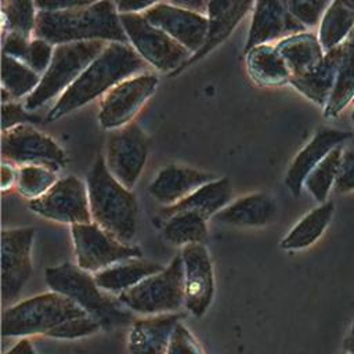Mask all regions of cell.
Returning a JSON list of instances; mask_svg holds the SVG:
<instances>
[{"label": "cell", "mask_w": 354, "mask_h": 354, "mask_svg": "<svg viewBox=\"0 0 354 354\" xmlns=\"http://www.w3.org/2000/svg\"><path fill=\"white\" fill-rule=\"evenodd\" d=\"M101 326L79 304L58 292H47L22 300L3 311L1 335L25 337L43 335L53 339H80Z\"/></svg>", "instance_id": "obj_1"}, {"label": "cell", "mask_w": 354, "mask_h": 354, "mask_svg": "<svg viewBox=\"0 0 354 354\" xmlns=\"http://www.w3.org/2000/svg\"><path fill=\"white\" fill-rule=\"evenodd\" d=\"M147 66L148 64L129 43H108L76 82L57 98L46 120H58L95 98L104 97L118 83L141 73Z\"/></svg>", "instance_id": "obj_2"}, {"label": "cell", "mask_w": 354, "mask_h": 354, "mask_svg": "<svg viewBox=\"0 0 354 354\" xmlns=\"http://www.w3.org/2000/svg\"><path fill=\"white\" fill-rule=\"evenodd\" d=\"M35 36L54 46L88 40L129 43L120 14L112 0H100L87 7L66 11H39Z\"/></svg>", "instance_id": "obj_3"}, {"label": "cell", "mask_w": 354, "mask_h": 354, "mask_svg": "<svg viewBox=\"0 0 354 354\" xmlns=\"http://www.w3.org/2000/svg\"><path fill=\"white\" fill-rule=\"evenodd\" d=\"M86 185L93 223L120 242H131L138 225L137 198L109 173L104 155L94 160Z\"/></svg>", "instance_id": "obj_4"}, {"label": "cell", "mask_w": 354, "mask_h": 354, "mask_svg": "<svg viewBox=\"0 0 354 354\" xmlns=\"http://www.w3.org/2000/svg\"><path fill=\"white\" fill-rule=\"evenodd\" d=\"M44 278L51 290L72 299L98 322L101 329L111 330L136 321L133 311L124 307L118 297L102 290L94 275L91 277L90 272L69 261L46 268Z\"/></svg>", "instance_id": "obj_5"}, {"label": "cell", "mask_w": 354, "mask_h": 354, "mask_svg": "<svg viewBox=\"0 0 354 354\" xmlns=\"http://www.w3.org/2000/svg\"><path fill=\"white\" fill-rule=\"evenodd\" d=\"M106 44L102 40H88L55 46L53 61L41 76L37 88L25 98V108L32 112L55 97L59 98L102 53Z\"/></svg>", "instance_id": "obj_6"}, {"label": "cell", "mask_w": 354, "mask_h": 354, "mask_svg": "<svg viewBox=\"0 0 354 354\" xmlns=\"http://www.w3.org/2000/svg\"><path fill=\"white\" fill-rule=\"evenodd\" d=\"M130 311L142 315L174 313L184 304V267L181 254L162 271L147 277L116 296Z\"/></svg>", "instance_id": "obj_7"}, {"label": "cell", "mask_w": 354, "mask_h": 354, "mask_svg": "<svg viewBox=\"0 0 354 354\" xmlns=\"http://www.w3.org/2000/svg\"><path fill=\"white\" fill-rule=\"evenodd\" d=\"M129 44L151 66L173 76L192 54L165 30L152 25L144 14H120Z\"/></svg>", "instance_id": "obj_8"}, {"label": "cell", "mask_w": 354, "mask_h": 354, "mask_svg": "<svg viewBox=\"0 0 354 354\" xmlns=\"http://www.w3.org/2000/svg\"><path fill=\"white\" fill-rule=\"evenodd\" d=\"M76 266L87 272H98L118 263L141 259L138 246L123 243L95 223L71 225Z\"/></svg>", "instance_id": "obj_9"}, {"label": "cell", "mask_w": 354, "mask_h": 354, "mask_svg": "<svg viewBox=\"0 0 354 354\" xmlns=\"http://www.w3.org/2000/svg\"><path fill=\"white\" fill-rule=\"evenodd\" d=\"M148 153V136L131 122L109 133L104 158L109 173L126 188L133 189L147 165Z\"/></svg>", "instance_id": "obj_10"}, {"label": "cell", "mask_w": 354, "mask_h": 354, "mask_svg": "<svg viewBox=\"0 0 354 354\" xmlns=\"http://www.w3.org/2000/svg\"><path fill=\"white\" fill-rule=\"evenodd\" d=\"M1 158L15 166L40 165L55 171L65 167L68 158L50 136L33 124H21L1 131Z\"/></svg>", "instance_id": "obj_11"}, {"label": "cell", "mask_w": 354, "mask_h": 354, "mask_svg": "<svg viewBox=\"0 0 354 354\" xmlns=\"http://www.w3.org/2000/svg\"><path fill=\"white\" fill-rule=\"evenodd\" d=\"M159 79L153 73L134 75L112 87L100 101L98 122L105 130H116L133 122L152 97Z\"/></svg>", "instance_id": "obj_12"}, {"label": "cell", "mask_w": 354, "mask_h": 354, "mask_svg": "<svg viewBox=\"0 0 354 354\" xmlns=\"http://www.w3.org/2000/svg\"><path fill=\"white\" fill-rule=\"evenodd\" d=\"M28 206L40 217L57 223L73 225L93 221L86 181L76 176L58 178L44 195L29 201Z\"/></svg>", "instance_id": "obj_13"}, {"label": "cell", "mask_w": 354, "mask_h": 354, "mask_svg": "<svg viewBox=\"0 0 354 354\" xmlns=\"http://www.w3.org/2000/svg\"><path fill=\"white\" fill-rule=\"evenodd\" d=\"M35 235L36 230L32 227L8 228L1 231L3 304L15 300L32 275V246Z\"/></svg>", "instance_id": "obj_14"}, {"label": "cell", "mask_w": 354, "mask_h": 354, "mask_svg": "<svg viewBox=\"0 0 354 354\" xmlns=\"http://www.w3.org/2000/svg\"><path fill=\"white\" fill-rule=\"evenodd\" d=\"M184 267V306L194 317H202L214 296V274L210 254L203 243L187 245L181 250Z\"/></svg>", "instance_id": "obj_15"}, {"label": "cell", "mask_w": 354, "mask_h": 354, "mask_svg": "<svg viewBox=\"0 0 354 354\" xmlns=\"http://www.w3.org/2000/svg\"><path fill=\"white\" fill-rule=\"evenodd\" d=\"M144 17L155 26L185 47L192 55L206 43L209 19L206 14L195 12L170 3H159L144 12Z\"/></svg>", "instance_id": "obj_16"}, {"label": "cell", "mask_w": 354, "mask_h": 354, "mask_svg": "<svg viewBox=\"0 0 354 354\" xmlns=\"http://www.w3.org/2000/svg\"><path fill=\"white\" fill-rule=\"evenodd\" d=\"M306 29L292 15L286 0H256L243 50L248 51L257 44L279 41Z\"/></svg>", "instance_id": "obj_17"}, {"label": "cell", "mask_w": 354, "mask_h": 354, "mask_svg": "<svg viewBox=\"0 0 354 354\" xmlns=\"http://www.w3.org/2000/svg\"><path fill=\"white\" fill-rule=\"evenodd\" d=\"M254 3L256 0H209L206 12L209 19V33L206 43L173 76L181 73L223 44L236 29L241 21L253 10Z\"/></svg>", "instance_id": "obj_18"}, {"label": "cell", "mask_w": 354, "mask_h": 354, "mask_svg": "<svg viewBox=\"0 0 354 354\" xmlns=\"http://www.w3.org/2000/svg\"><path fill=\"white\" fill-rule=\"evenodd\" d=\"M351 133L336 129H319L313 138L299 151L288 167L285 185L293 196H299L311 170L337 145H342Z\"/></svg>", "instance_id": "obj_19"}, {"label": "cell", "mask_w": 354, "mask_h": 354, "mask_svg": "<svg viewBox=\"0 0 354 354\" xmlns=\"http://www.w3.org/2000/svg\"><path fill=\"white\" fill-rule=\"evenodd\" d=\"M216 178L209 171L171 163L158 171L148 187V192L156 202L166 207L176 205L203 184Z\"/></svg>", "instance_id": "obj_20"}, {"label": "cell", "mask_w": 354, "mask_h": 354, "mask_svg": "<svg viewBox=\"0 0 354 354\" xmlns=\"http://www.w3.org/2000/svg\"><path fill=\"white\" fill-rule=\"evenodd\" d=\"M181 319L183 315L178 313L136 319L127 336L129 354H166L173 330Z\"/></svg>", "instance_id": "obj_21"}, {"label": "cell", "mask_w": 354, "mask_h": 354, "mask_svg": "<svg viewBox=\"0 0 354 354\" xmlns=\"http://www.w3.org/2000/svg\"><path fill=\"white\" fill-rule=\"evenodd\" d=\"M344 51L346 41L336 48L325 53L322 62L317 68L301 76L292 77L289 84L293 86L304 97H307L310 101L325 108L333 91L339 66L344 57Z\"/></svg>", "instance_id": "obj_22"}, {"label": "cell", "mask_w": 354, "mask_h": 354, "mask_svg": "<svg viewBox=\"0 0 354 354\" xmlns=\"http://www.w3.org/2000/svg\"><path fill=\"white\" fill-rule=\"evenodd\" d=\"M277 205L264 192H253L241 196L220 210L213 220L234 227H264L274 221Z\"/></svg>", "instance_id": "obj_23"}, {"label": "cell", "mask_w": 354, "mask_h": 354, "mask_svg": "<svg viewBox=\"0 0 354 354\" xmlns=\"http://www.w3.org/2000/svg\"><path fill=\"white\" fill-rule=\"evenodd\" d=\"M232 185L228 177H217L216 180L203 184L192 194L176 205L162 209L160 216L167 218L176 213L194 212L202 217L213 218L220 210H223L232 201Z\"/></svg>", "instance_id": "obj_24"}, {"label": "cell", "mask_w": 354, "mask_h": 354, "mask_svg": "<svg viewBox=\"0 0 354 354\" xmlns=\"http://www.w3.org/2000/svg\"><path fill=\"white\" fill-rule=\"evenodd\" d=\"M245 66L250 79L263 87H277L290 82V72L272 43L257 44L245 51Z\"/></svg>", "instance_id": "obj_25"}, {"label": "cell", "mask_w": 354, "mask_h": 354, "mask_svg": "<svg viewBox=\"0 0 354 354\" xmlns=\"http://www.w3.org/2000/svg\"><path fill=\"white\" fill-rule=\"evenodd\" d=\"M275 46L281 53L292 77L301 76L313 71L322 62L325 57V51L318 36L306 30L283 37L277 41Z\"/></svg>", "instance_id": "obj_26"}, {"label": "cell", "mask_w": 354, "mask_h": 354, "mask_svg": "<svg viewBox=\"0 0 354 354\" xmlns=\"http://www.w3.org/2000/svg\"><path fill=\"white\" fill-rule=\"evenodd\" d=\"M165 267L149 260L131 259L94 274L97 285L106 293L119 296L149 275L162 271Z\"/></svg>", "instance_id": "obj_27"}, {"label": "cell", "mask_w": 354, "mask_h": 354, "mask_svg": "<svg viewBox=\"0 0 354 354\" xmlns=\"http://www.w3.org/2000/svg\"><path fill=\"white\" fill-rule=\"evenodd\" d=\"M335 213V203L326 201L304 214L281 239L283 250L295 252L313 246L329 227Z\"/></svg>", "instance_id": "obj_28"}, {"label": "cell", "mask_w": 354, "mask_h": 354, "mask_svg": "<svg viewBox=\"0 0 354 354\" xmlns=\"http://www.w3.org/2000/svg\"><path fill=\"white\" fill-rule=\"evenodd\" d=\"M354 29V10L343 0H333L318 25V39L325 53L343 44Z\"/></svg>", "instance_id": "obj_29"}, {"label": "cell", "mask_w": 354, "mask_h": 354, "mask_svg": "<svg viewBox=\"0 0 354 354\" xmlns=\"http://www.w3.org/2000/svg\"><path fill=\"white\" fill-rule=\"evenodd\" d=\"M206 221L205 217L194 212L176 213L165 220L162 235L176 246L203 243L207 238Z\"/></svg>", "instance_id": "obj_30"}, {"label": "cell", "mask_w": 354, "mask_h": 354, "mask_svg": "<svg viewBox=\"0 0 354 354\" xmlns=\"http://www.w3.org/2000/svg\"><path fill=\"white\" fill-rule=\"evenodd\" d=\"M351 101H354V41L346 40V51L339 66L335 87L324 108L325 118H336Z\"/></svg>", "instance_id": "obj_31"}, {"label": "cell", "mask_w": 354, "mask_h": 354, "mask_svg": "<svg viewBox=\"0 0 354 354\" xmlns=\"http://www.w3.org/2000/svg\"><path fill=\"white\" fill-rule=\"evenodd\" d=\"M41 76L29 68L25 62L1 54V87L6 88L14 100L28 98L39 86Z\"/></svg>", "instance_id": "obj_32"}, {"label": "cell", "mask_w": 354, "mask_h": 354, "mask_svg": "<svg viewBox=\"0 0 354 354\" xmlns=\"http://www.w3.org/2000/svg\"><path fill=\"white\" fill-rule=\"evenodd\" d=\"M343 151H344L343 145H337L336 148H333L311 170V173L307 176V178L304 181V188L319 203L326 202L329 192L333 191Z\"/></svg>", "instance_id": "obj_33"}, {"label": "cell", "mask_w": 354, "mask_h": 354, "mask_svg": "<svg viewBox=\"0 0 354 354\" xmlns=\"http://www.w3.org/2000/svg\"><path fill=\"white\" fill-rule=\"evenodd\" d=\"M39 10L35 0H7L1 3V36L19 33L35 36Z\"/></svg>", "instance_id": "obj_34"}, {"label": "cell", "mask_w": 354, "mask_h": 354, "mask_svg": "<svg viewBox=\"0 0 354 354\" xmlns=\"http://www.w3.org/2000/svg\"><path fill=\"white\" fill-rule=\"evenodd\" d=\"M58 181L57 171L40 165H24L18 167L17 191L32 201L44 195Z\"/></svg>", "instance_id": "obj_35"}, {"label": "cell", "mask_w": 354, "mask_h": 354, "mask_svg": "<svg viewBox=\"0 0 354 354\" xmlns=\"http://www.w3.org/2000/svg\"><path fill=\"white\" fill-rule=\"evenodd\" d=\"M333 0H286L292 15L306 28L319 25Z\"/></svg>", "instance_id": "obj_36"}, {"label": "cell", "mask_w": 354, "mask_h": 354, "mask_svg": "<svg viewBox=\"0 0 354 354\" xmlns=\"http://www.w3.org/2000/svg\"><path fill=\"white\" fill-rule=\"evenodd\" d=\"M54 48L55 46L47 41L46 39L33 36L28 48L25 64L29 68H32L36 73L43 76L53 61Z\"/></svg>", "instance_id": "obj_37"}, {"label": "cell", "mask_w": 354, "mask_h": 354, "mask_svg": "<svg viewBox=\"0 0 354 354\" xmlns=\"http://www.w3.org/2000/svg\"><path fill=\"white\" fill-rule=\"evenodd\" d=\"M41 119L25 108V105L11 101L1 104V131L10 130L21 124L40 123Z\"/></svg>", "instance_id": "obj_38"}, {"label": "cell", "mask_w": 354, "mask_h": 354, "mask_svg": "<svg viewBox=\"0 0 354 354\" xmlns=\"http://www.w3.org/2000/svg\"><path fill=\"white\" fill-rule=\"evenodd\" d=\"M166 354H205L201 344L191 333V330L178 322L173 330L170 344Z\"/></svg>", "instance_id": "obj_39"}, {"label": "cell", "mask_w": 354, "mask_h": 354, "mask_svg": "<svg viewBox=\"0 0 354 354\" xmlns=\"http://www.w3.org/2000/svg\"><path fill=\"white\" fill-rule=\"evenodd\" d=\"M354 191V148L343 151L337 178L333 187L335 194H347Z\"/></svg>", "instance_id": "obj_40"}, {"label": "cell", "mask_w": 354, "mask_h": 354, "mask_svg": "<svg viewBox=\"0 0 354 354\" xmlns=\"http://www.w3.org/2000/svg\"><path fill=\"white\" fill-rule=\"evenodd\" d=\"M30 40L32 37L19 33H7L1 36V54L10 55L25 62Z\"/></svg>", "instance_id": "obj_41"}, {"label": "cell", "mask_w": 354, "mask_h": 354, "mask_svg": "<svg viewBox=\"0 0 354 354\" xmlns=\"http://www.w3.org/2000/svg\"><path fill=\"white\" fill-rule=\"evenodd\" d=\"M100 0H35V4L39 11L55 12V11H66L80 7H87Z\"/></svg>", "instance_id": "obj_42"}, {"label": "cell", "mask_w": 354, "mask_h": 354, "mask_svg": "<svg viewBox=\"0 0 354 354\" xmlns=\"http://www.w3.org/2000/svg\"><path fill=\"white\" fill-rule=\"evenodd\" d=\"M160 0H116V10L119 14H144Z\"/></svg>", "instance_id": "obj_43"}, {"label": "cell", "mask_w": 354, "mask_h": 354, "mask_svg": "<svg viewBox=\"0 0 354 354\" xmlns=\"http://www.w3.org/2000/svg\"><path fill=\"white\" fill-rule=\"evenodd\" d=\"M17 176H18V166L3 160L0 167V188L3 192L7 189H11L17 184Z\"/></svg>", "instance_id": "obj_44"}, {"label": "cell", "mask_w": 354, "mask_h": 354, "mask_svg": "<svg viewBox=\"0 0 354 354\" xmlns=\"http://www.w3.org/2000/svg\"><path fill=\"white\" fill-rule=\"evenodd\" d=\"M167 3L201 14H206L209 6V0H169Z\"/></svg>", "instance_id": "obj_45"}, {"label": "cell", "mask_w": 354, "mask_h": 354, "mask_svg": "<svg viewBox=\"0 0 354 354\" xmlns=\"http://www.w3.org/2000/svg\"><path fill=\"white\" fill-rule=\"evenodd\" d=\"M6 354H36L33 346L30 344V342L25 337H22L19 342H17V344L14 347H11Z\"/></svg>", "instance_id": "obj_46"}, {"label": "cell", "mask_w": 354, "mask_h": 354, "mask_svg": "<svg viewBox=\"0 0 354 354\" xmlns=\"http://www.w3.org/2000/svg\"><path fill=\"white\" fill-rule=\"evenodd\" d=\"M344 354H354V322L350 325L342 344Z\"/></svg>", "instance_id": "obj_47"}, {"label": "cell", "mask_w": 354, "mask_h": 354, "mask_svg": "<svg viewBox=\"0 0 354 354\" xmlns=\"http://www.w3.org/2000/svg\"><path fill=\"white\" fill-rule=\"evenodd\" d=\"M351 10H354V0H343Z\"/></svg>", "instance_id": "obj_48"}, {"label": "cell", "mask_w": 354, "mask_h": 354, "mask_svg": "<svg viewBox=\"0 0 354 354\" xmlns=\"http://www.w3.org/2000/svg\"><path fill=\"white\" fill-rule=\"evenodd\" d=\"M347 40H350V41H354V29L351 30V33H350V36H348V39Z\"/></svg>", "instance_id": "obj_49"}, {"label": "cell", "mask_w": 354, "mask_h": 354, "mask_svg": "<svg viewBox=\"0 0 354 354\" xmlns=\"http://www.w3.org/2000/svg\"><path fill=\"white\" fill-rule=\"evenodd\" d=\"M351 122H353V124H354V109H353V112H351Z\"/></svg>", "instance_id": "obj_50"}, {"label": "cell", "mask_w": 354, "mask_h": 354, "mask_svg": "<svg viewBox=\"0 0 354 354\" xmlns=\"http://www.w3.org/2000/svg\"><path fill=\"white\" fill-rule=\"evenodd\" d=\"M6 1H7V0H1V3H6Z\"/></svg>", "instance_id": "obj_51"}, {"label": "cell", "mask_w": 354, "mask_h": 354, "mask_svg": "<svg viewBox=\"0 0 354 354\" xmlns=\"http://www.w3.org/2000/svg\"><path fill=\"white\" fill-rule=\"evenodd\" d=\"M112 1H113V3H115V1H116V0H112Z\"/></svg>", "instance_id": "obj_52"}, {"label": "cell", "mask_w": 354, "mask_h": 354, "mask_svg": "<svg viewBox=\"0 0 354 354\" xmlns=\"http://www.w3.org/2000/svg\"><path fill=\"white\" fill-rule=\"evenodd\" d=\"M353 303H354V301H353Z\"/></svg>", "instance_id": "obj_53"}]
</instances>
